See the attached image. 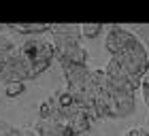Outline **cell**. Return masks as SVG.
<instances>
[{"label":"cell","mask_w":149,"mask_h":136,"mask_svg":"<svg viewBox=\"0 0 149 136\" xmlns=\"http://www.w3.org/2000/svg\"><path fill=\"white\" fill-rule=\"evenodd\" d=\"M38 119H60L62 121V108H60L56 92L38 104Z\"/></svg>","instance_id":"obj_9"},{"label":"cell","mask_w":149,"mask_h":136,"mask_svg":"<svg viewBox=\"0 0 149 136\" xmlns=\"http://www.w3.org/2000/svg\"><path fill=\"white\" fill-rule=\"evenodd\" d=\"M0 136H30V130H19V128H13L11 124L0 121Z\"/></svg>","instance_id":"obj_13"},{"label":"cell","mask_w":149,"mask_h":136,"mask_svg":"<svg viewBox=\"0 0 149 136\" xmlns=\"http://www.w3.org/2000/svg\"><path fill=\"white\" fill-rule=\"evenodd\" d=\"M26 92V81H11L4 87V96L6 98H17Z\"/></svg>","instance_id":"obj_11"},{"label":"cell","mask_w":149,"mask_h":136,"mask_svg":"<svg viewBox=\"0 0 149 136\" xmlns=\"http://www.w3.org/2000/svg\"><path fill=\"white\" fill-rule=\"evenodd\" d=\"M60 68H62V74H64V79H66V87H68L70 92H77L81 90L85 83H87V79H90V74H92V68L87 66V64H79V62H60Z\"/></svg>","instance_id":"obj_6"},{"label":"cell","mask_w":149,"mask_h":136,"mask_svg":"<svg viewBox=\"0 0 149 136\" xmlns=\"http://www.w3.org/2000/svg\"><path fill=\"white\" fill-rule=\"evenodd\" d=\"M126 136H149V130L147 128H132L126 132Z\"/></svg>","instance_id":"obj_15"},{"label":"cell","mask_w":149,"mask_h":136,"mask_svg":"<svg viewBox=\"0 0 149 136\" xmlns=\"http://www.w3.org/2000/svg\"><path fill=\"white\" fill-rule=\"evenodd\" d=\"M0 79L4 83H11V81H30V68L26 64V60L22 58L17 47L6 51H0Z\"/></svg>","instance_id":"obj_4"},{"label":"cell","mask_w":149,"mask_h":136,"mask_svg":"<svg viewBox=\"0 0 149 136\" xmlns=\"http://www.w3.org/2000/svg\"><path fill=\"white\" fill-rule=\"evenodd\" d=\"M34 132L38 136H74L68 124H64L60 119H38L34 126Z\"/></svg>","instance_id":"obj_8"},{"label":"cell","mask_w":149,"mask_h":136,"mask_svg":"<svg viewBox=\"0 0 149 136\" xmlns=\"http://www.w3.org/2000/svg\"><path fill=\"white\" fill-rule=\"evenodd\" d=\"M141 94H143V100H145V104L149 108V72L143 77V81H141Z\"/></svg>","instance_id":"obj_14"},{"label":"cell","mask_w":149,"mask_h":136,"mask_svg":"<svg viewBox=\"0 0 149 136\" xmlns=\"http://www.w3.org/2000/svg\"><path fill=\"white\" fill-rule=\"evenodd\" d=\"M17 49L28 64L32 79L40 77L56 60V47L51 40H45V38H28L26 43L17 45Z\"/></svg>","instance_id":"obj_3"},{"label":"cell","mask_w":149,"mask_h":136,"mask_svg":"<svg viewBox=\"0 0 149 136\" xmlns=\"http://www.w3.org/2000/svg\"><path fill=\"white\" fill-rule=\"evenodd\" d=\"M81 26L74 24H53L51 28V43L56 47L58 62H79L87 64V49L81 45Z\"/></svg>","instance_id":"obj_2"},{"label":"cell","mask_w":149,"mask_h":136,"mask_svg":"<svg viewBox=\"0 0 149 136\" xmlns=\"http://www.w3.org/2000/svg\"><path fill=\"white\" fill-rule=\"evenodd\" d=\"M81 34H83V38H96L102 34V26L100 24H81Z\"/></svg>","instance_id":"obj_12"},{"label":"cell","mask_w":149,"mask_h":136,"mask_svg":"<svg viewBox=\"0 0 149 136\" xmlns=\"http://www.w3.org/2000/svg\"><path fill=\"white\" fill-rule=\"evenodd\" d=\"M134 40H139L136 34H132L130 30H126L124 26H111L107 30V36H104V49L115 56V53L124 51L126 47H130Z\"/></svg>","instance_id":"obj_7"},{"label":"cell","mask_w":149,"mask_h":136,"mask_svg":"<svg viewBox=\"0 0 149 136\" xmlns=\"http://www.w3.org/2000/svg\"><path fill=\"white\" fill-rule=\"evenodd\" d=\"M6 28L15 34H22V36H38V34L51 32L53 24H9Z\"/></svg>","instance_id":"obj_10"},{"label":"cell","mask_w":149,"mask_h":136,"mask_svg":"<svg viewBox=\"0 0 149 136\" xmlns=\"http://www.w3.org/2000/svg\"><path fill=\"white\" fill-rule=\"evenodd\" d=\"M136 94L130 92H121L117 87L111 85V94H109V119H124L128 115L134 113L136 102H134Z\"/></svg>","instance_id":"obj_5"},{"label":"cell","mask_w":149,"mask_h":136,"mask_svg":"<svg viewBox=\"0 0 149 136\" xmlns=\"http://www.w3.org/2000/svg\"><path fill=\"white\" fill-rule=\"evenodd\" d=\"M104 72L111 79H124L130 81L141 90V81L149 72V53L143 40H134L130 47H126L124 51L111 56V60L104 66Z\"/></svg>","instance_id":"obj_1"}]
</instances>
